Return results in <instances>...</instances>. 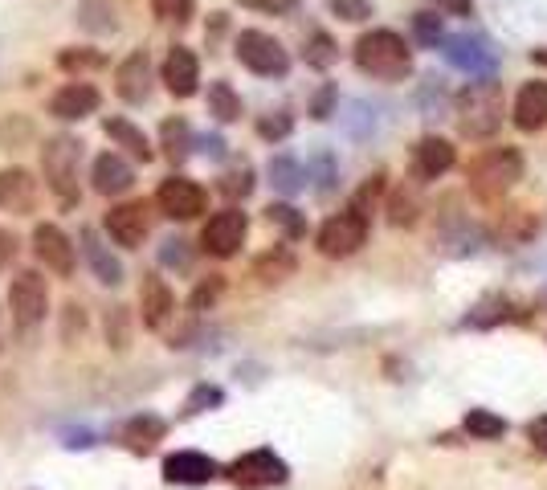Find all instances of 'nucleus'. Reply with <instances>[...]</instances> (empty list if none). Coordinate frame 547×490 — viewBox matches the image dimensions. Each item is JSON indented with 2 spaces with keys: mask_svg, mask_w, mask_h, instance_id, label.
I'll list each match as a JSON object with an SVG mask.
<instances>
[{
  "mask_svg": "<svg viewBox=\"0 0 547 490\" xmlns=\"http://www.w3.org/2000/svg\"><path fill=\"white\" fill-rule=\"evenodd\" d=\"M152 13H156L160 21L188 25V21H192V0H152Z\"/></svg>",
  "mask_w": 547,
  "mask_h": 490,
  "instance_id": "nucleus-40",
  "label": "nucleus"
},
{
  "mask_svg": "<svg viewBox=\"0 0 547 490\" xmlns=\"http://www.w3.org/2000/svg\"><path fill=\"white\" fill-rule=\"evenodd\" d=\"M78 160H82V143L74 135H58L41 147L45 180L58 192V201H66V205H78Z\"/></svg>",
  "mask_w": 547,
  "mask_h": 490,
  "instance_id": "nucleus-4",
  "label": "nucleus"
},
{
  "mask_svg": "<svg viewBox=\"0 0 547 490\" xmlns=\"http://www.w3.org/2000/svg\"><path fill=\"white\" fill-rule=\"evenodd\" d=\"M139 311H143V327L147 331H164V323L176 311V294L160 274H147L139 286Z\"/></svg>",
  "mask_w": 547,
  "mask_h": 490,
  "instance_id": "nucleus-14",
  "label": "nucleus"
},
{
  "mask_svg": "<svg viewBox=\"0 0 547 490\" xmlns=\"http://www.w3.org/2000/svg\"><path fill=\"white\" fill-rule=\"evenodd\" d=\"M315 168H319V192H331V184H335V160H331L327 152H319V156H315Z\"/></svg>",
  "mask_w": 547,
  "mask_h": 490,
  "instance_id": "nucleus-48",
  "label": "nucleus"
},
{
  "mask_svg": "<svg viewBox=\"0 0 547 490\" xmlns=\"http://www.w3.org/2000/svg\"><path fill=\"white\" fill-rule=\"evenodd\" d=\"M237 5L254 9V13H266V17H282V13H294V0H237Z\"/></svg>",
  "mask_w": 547,
  "mask_h": 490,
  "instance_id": "nucleus-46",
  "label": "nucleus"
},
{
  "mask_svg": "<svg viewBox=\"0 0 547 490\" xmlns=\"http://www.w3.org/2000/svg\"><path fill=\"white\" fill-rule=\"evenodd\" d=\"M164 86L176 94V98H192L196 86H201V62L188 45H172L168 58H164Z\"/></svg>",
  "mask_w": 547,
  "mask_h": 490,
  "instance_id": "nucleus-15",
  "label": "nucleus"
},
{
  "mask_svg": "<svg viewBox=\"0 0 547 490\" xmlns=\"http://www.w3.org/2000/svg\"><path fill=\"white\" fill-rule=\"evenodd\" d=\"M364 241H368V217L356 213V209H347V213H335L331 221H323L319 254L323 258H352Z\"/></svg>",
  "mask_w": 547,
  "mask_h": 490,
  "instance_id": "nucleus-7",
  "label": "nucleus"
},
{
  "mask_svg": "<svg viewBox=\"0 0 547 490\" xmlns=\"http://www.w3.org/2000/svg\"><path fill=\"white\" fill-rule=\"evenodd\" d=\"M531 58H535L539 66H547V49H535V54H531Z\"/></svg>",
  "mask_w": 547,
  "mask_h": 490,
  "instance_id": "nucleus-54",
  "label": "nucleus"
},
{
  "mask_svg": "<svg viewBox=\"0 0 547 490\" xmlns=\"http://www.w3.org/2000/svg\"><path fill=\"white\" fill-rule=\"evenodd\" d=\"M458 131L466 139H490L494 131L503 127V86L494 78H482V82H470L462 94H458Z\"/></svg>",
  "mask_w": 547,
  "mask_h": 490,
  "instance_id": "nucleus-1",
  "label": "nucleus"
},
{
  "mask_svg": "<svg viewBox=\"0 0 547 490\" xmlns=\"http://www.w3.org/2000/svg\"><path fill=\"white\" fill-rule=\"evenodd\" d=\"M82 29H90V33H111L115 29V17L107 9V0H86V5H82Z\"/></svg>",
  "mask_w": 547,
  "mask_h": 490,
  "instance_id": "nucleus-35",
  "label": "nucleus"
},
{
  "mask_svg": "<svg viewBox=\"0 0 547 490\" xmlns=\"http://www.w3.org/2000/svg\"><path fill=\"white\" fill-rule=\"evenodd\" d=\"M417 217H421L417 196L405 192V188H396V192L388 196V221H392L396 229H409V225H417Z\"/></svg>",
  "mask_w": 547,
  "mask_h": 490,
  "instance_id": "nucleus-30",
  "label": "nucleus"
},
{
  "mask_svg": "<svg viewBox=\"0 0 547 490\" xmlns=\"http://www.w3.org/2000/svg\"><path fill=\"white\" fill-rule=\"evenodd\" d=\"M441 58L450 66H458V70H466V74H474V78L494 74V49L478 37H466V33L462 37H441Z\"/></svg>",
  "mask_w": 547,
  "mask_h": 490,
  "instance_id": "nucleus-11",
  "label": "nucleus"
},
{
  "mask_svg": "<svg viewBox=\"0 0 547 490\" xmlns=\"http://www.w3.org/2000/svg\"><path fill=\"white\" fill-rule=\"evenodd\" d=\"M17 250H21V245H17V237H13L9 229H0V270H5V266H13Z\"/></svg>",
  "mask_w": 547,
  "mask_h": 490,
  "instance_id": "nucleus-49",
  "label": "nucleus"
},
{
  "mask_svg": "<svg viewBox=\"0 0 547 490\" xmlns=\"http://www.w3.org/2000/svg\"><path fill=\"white\" fill-rule=\"evenodd\" d=\"M192 143H201V152H205L209 160H221V156H225V143H221L217 135H201V139H192Z\"/></svg>",
  "mask_w": 547,
  "mask_h": 490,
  "instance_id": "nucleus-51",
  "label": "nucleus"
},
{
  "mask_svg": "<svg viewBox=\"0 0 547 490\" xmlns=\"http://www.w3.org/2000/svg\"><path fill=\"white\" fill-rule=\"evenodd\" d=\"M107 339H111V348H127L131 343V311L127 307H111L107 311Z\"/></svg>",
  "mask_w": 547,
  "mask_h": 490,
  "instance_id": "nucleus-36",
  "label": "nucleus"
},
{
  "mask_svg": "<svg viewBox=\"0 0 547 490\" xmlns=\"http://www.w3.org/2000/svg\"><path fill=\"white\" fill-rule=\"evenodd\" d=\"M221 192H225V196H233V201H237V196H250V192H254V172H250V168H237V172H229V176L221 180Z\"/></svg>",
  "mask_w": 547,
  "mask_h": 490,
  "instance_id": "nucleus-42",
  "label": "nucleus"
},
{
  "mask_svg": "<svg viewBox=\"0 0 547 490\" xmlns=\"http://www.w3.org/2000/svg\"><path fill=\"white\" fill-rule=\"evenodd\" d=\"M160 139H164V152H168L172 160H184L188 147H192V131H188L184 119H168L164 131H160Z\"/></svg>",
  "mask_w": 547,
  "mask_h": 490,
  "instance_id": "nucleus-32",
  "label": "nucleus"
},
{
  "mask_svg": "<svg viewBox=\"0 0 547 490\" xmlns=\"http://www.w3.org/2000/svg\"><path fill=\"white\" fill-rule=\"evenodd\" d=\"M221 290H225V278H221V274H209V278H205L201 286L192 290L188 307H192V311H209V307H213V303L221 299Z\"/></svg>",
  "mask_w": 547,
  "mask_h": 490,
  "instance_id": "nucleus-39",
  "label": "nucleus"
},
{
  "mask_svg": "<svg viewBox=\"0 0 547 490\" xmlns=\"http://www.w3.org/2000/svg\"><path fill=\"white\" fill-rule=\"evenodd\" d=\"M115 90H119L123 103H131V107L147 103V94H152V62H147L143 49H135V54L119 66V74H115Z\"/></svg>",
  "mask_w": 547,
  "mask_h": 490,
  "instance_id": "nucleus-17",
  "label": "nucleus"
},
{
  "mask_svg": "<svg viewBox=\"0 0 547 490\" xmlns=\"http://www.w3.org/2000/svg\"><path fill=\"white\" fill-rule=\"evenodd\" d=\"M9 311H13V327L17 331H29L45 319L49 311V290H45V278L33 274V270H21L13 282H9Z\"/></svg>",
  "mask_w": 547,
  "mask_h": 490,
  "instance_id": "nucleus-6",
  "label": "nucleus"
},
{
  "mask_svg": "<svg viewBox=\"0 0 547 490\" xmlns=\"http://www.w3.org/2000/svg\"><path fill=\"white\" fill-rule=\"evenodd\" d=\"M294 254L286 250V245H274L270 254H262L258 262H254V278L258 282H266V286H278V282H286L290 274H294Z\"/></svg>",
  "mask_w": 547,
  "mask_h": 490,
  "instance_id": "nucleus-26",
  "label": "nucleus"
},
{
  "mask_svg": "<svg viewBox=\"0 0 547 490\" xmlns=\"http://www.w3.org/2000/svg\"><path fill=\"white\" fill-rule=\"evenodd\" d=\"M266 172H270V184H274V188H278L282 196H294V192H303V188H307V180H311V176H307V168L298 164L294 156H274Z\"/></svg>",
  "mask_w": 547,
  "mask_h": 490,
  "instance_id": "nucleus-25",
  "label": "nucleus"
},
{
  "mask_svg": "<svg viewBox=\"0 0 547 490\" xmlns=\"http://www.w3.org/2000/svg\"><path fill=\"white\" fill-rule=\"evenodd\" d=\"M107 135L119 143V147H127V152L135 156V160H152V143H147V135L135 127V123H127V119H107Z\"/></svg>",
  "mask_w": 547,
  "mask_h": 490,
  "instance_id": "nucleus-27",
  "label": "nucleus"
},
{
  "mask_svg": "<svg viewBox=\"0 0 547 490\" xmlns=\"http://www.w3.org/2000/svg\"><path fill=\"white\" fill-rule=\"evenodd\" d=\"M286 462L274 454V450H250L241 454L233 466H229V478L245 490H266V486H282L286 482Z\"/></svg>",
  "mask_w": 547,
  "mask_h": 490,
  "instance_id": "nucleus-9",
  "label": "nucleus"
},
{
  "mask_svg": "<svg viewBox=\"0 0 547 490\" xmlns=\"http://www.w3.org/2000/svg\"><path fill=\"white\" fill-rule=\"evenodd\" d=\"M343 127H347V135H356V139H364V135H368V131L376 127V115H372V107H368V103H347Z\"/></svg>",
  "mask_w": 547,
  "mask_h": 490,
  "instance_id": "nucleus-38",
  "label": "nucleus"
},
{
  "mask_svg": "<svg viewBox=\"0 0 547 490\" xmlns=\"http://www.w3.org/2000/svg\"><path fill=\"white\" fill-rule=\"evenodd\" d=\"M413 29H417V41H421V45H437V41H441V17H437V13H417V17H413Z\"/></svg>",
  "mask_w": 547,
  "mask_h": 490,
  "instance_id": "nucleus-44",
  "label": "nucleus"
},
{
  "mask_svg": "<svg viewBox=\"0 0 547 490\" xmlns=\"http://www.w3.org/2000/svg\"><path fill=\"white\" fill-rule=\"evenodd\" d=\"M164 433H168V421L164 417H156V413H139V417H131L123 429H119V441L127 450H135V454H147L156 446V441H164Z\"/></svg>",
  "mask_w": 547,
  "mask_h": 490,
  "instance_id": "nucleus-22",
  "label": "nucleus"
},
{
  "mask_svg": "<svg viewBox=\"0 0 547 490\" xmlns=\"http://www.w3.org/2000/svg\"><path fill=\"white\" fill-rule=\"evenodd\" d=\"M209 115L221 119V123L241 119V98H237V90L229 82H213L209 86Z\"/></svg>",
  "mask_w": 547,
  "mask_h": 490,
  "instance_id": "nucleus-29",
  "label": "nucleus"
},
{
  "mask_svg": "<svg viewBox=\"0 0 547 490\" xmlns=\"http://www.w3.org/2000/svg\"><path fill=\"white\" fill-rule=\"evenodd\" d=\"M356 66L380 82H401L413 70V54L401 33L392 29H372L356 41Z\"/></svg>",
  "mask_w": 547,
  "mask_h": 490,
  "instance_id": "nucleus-2",
  "label": "nucleus"
},
{
  "mask_svg": "<svg viewBox=\"0 0 547 490\" xmlns=\"http://www.w3.org/2000/svg\"><path fill=\"white\" fill-rule=\"evenodd\" d=\"M454 168V143L441 135H425L413 147V176L417 180H441L445 172Z\"/></svg>",
  "mask_w": 547,
  "mask_h": 490,
  "instance_id": "nucleus-16",
  "label": "nucleus"
},
{
  "mask_svg": "<svg viewBox=\"0 0 547 490\" xmlns=\"http://www.w3.org/2000/svg\"><path fill=\"white\" fill-rule=\"evenodd\" d=\"M290 127H294V119H290L286 111H274V115L258 119V135H262V139H286Z\"/></svg>",
  "mask_w": 547,
  "mask_h": 490,
  "instance_id": "nucleus-43",
  "label": "nucleus"
},
{
  "mask_svg": "<svg viewBox=\"0 0 547 490\" xmlns=\"http://www.w3.org/2000/svg\"><path fill=\"white\" fill-rule=\"evenodd\" d=\"M466 433H470V437H482V441H494V437L507 433V421L494 417L490 409H470V413H466Z\"/></svg>",
  "mask_w": 547,
  "mask_h": 490,
  "instance_id": "nucleus-31",
  "label": "nucleus"
},
{
  "mask_svg": "<svg viewBox=\"0 0 547 490\" xmlns=\"http://www.w3.org/2000/svg\"><path fill=\"white\" fill-rule=\"evenodd\" d=\"M237 58L245 70H254L262 78H282L290 70V54L282 49V41L262 33V29H245L237 37Z\"/></svg>",
  "mask_w": 547,
  "mask_h": 490,
  "instance_id": "nucleus-5",
  "label": "nucleus"
},
{
  "mask_svg": "<svg viewBox=\"0 0 547 490\" xmlns=\"http://www.w3.org/2000/svg\"><path fill=\"white\" fill-rule=\"evenodd\" d=\"M213 405H221V388H209V384H201L188 397V405H184V413H205V409H213Z\"/></svg>",
  "mask_w": 547,
  "mask_h": 490,
  "instance_id": "nucleus-45",
  "label": "nucleus"
},
{
  "mask_svg": "<svg viewBox=\"0 0 547 490\" xmlns=\"http://www.w3.org/2000/svg\"><path fill=\"white\" fill-rule=\"evenodd\" d=\"M49 111H54L58 119H86L98 111V90L90 82H66L54 98H49Z\"/></svg>",
  "mask_w": 547,
  "mask_h": 490,
  "instance_id": "nucleus-21",
  "label": "nucleus"
},
{
  "mask_svg": "<svg viewBox=\"0 0 547 490\" xmlns=\"http://www.w3.org/2000/svg\"><path fill=\"white\" fill-rule=\"evenodd\" d=\"M245 233H250V221H245L241 209H221L205 221V233H201V245L205 254L213 258H233L241 245H245Z\"/></svg>",
  "mask_w": 547,
  "mask_h": 490,
  "instance_id": "nucleus-10",
  "label": "nucleus"
},
{
  "mask_svg": "<svg viewBox=\"0 0 547 490\" xmlns=\"http://www.w3.org/2000/svg\"><path fill=\"white\" fill-rule=\"evenodd\" d=\"M527 437H531V446H535L539 454H547V417H535V421L527 425Z\"/></svg>",
  "mask_w": 547,
  "mask_h": 490,
  "instance_id": "nucleus-50",
  "label": "nucleus"
},
{
  "mask_svg": "<svg viewBox=\"0 0 547 490\" xmlns=\"http://www.w3.org/2000/svg\"><path fill=\"white\" fill-rule=\"evenodd\" d=\"M523 180V156L515 147H490L470 164V188L478 192V201L494 205Z\"/></svg>",
  "mask_w": 547,
  "mask_h": 490,
  "instance_id": "nucleus-3",
  "label": "nucleus"
},
{
  "mask_svg": "<svg viewBox=\"0 0 547 490\" xmlns=\"http://www.w3.org/2000/svg\"><path fill=\"white\" fill-rule=\"evenodd\" d=\"M103 62H107L103 49H62V54H58L62 70H98Z\"/></svg>",
  "mask_w": 547,
  "mask_h": 490,
  "instance_id": "nucleus-37",
  "label": "nucleus"
},
{
  "mask_svg": "<svg viewBox=\"0 0 547 490\" xmlns=\"http://www.w3.org/2000/svg\"><path fill=\"white\" fill-rule=\"evenodd\" d=\"M303 58H307V66L327 70V66L339 58V49H335V41H331L327 33H311V37H307V45H303Z\"/></svg>",
  "mask_w": 547,
  "mask_h": 490,
  "instance_id": "nucleus-33",
  "label": "nucleus"
},
{
  "mask_svg": "<svg viewBox=\"0 0 547 490\" xmlns=\"http://www.w3.org/2000/svg\"><path fill=\"white\" fill-rule=\"evenodd\" d=\"M266 221L270 225H278L290 241H298V237H303L307 233V221H303V213H298V209H290V205H270L266 209Z\"/></svg>",
  "mask_w": 547,
  "mask_h": 490,
  "instance_id": "nucleus-34",
  "label": "nucleus"
},
{
  "mask_svg": "<svg viewBox=\"0 0 547 490\" xmlns=\"http://www.w3.org/2000/svg\"><path fill=\"white\" fill-rule=\"evenodd\" d=\"M331 98H335V90H331V86L315 98V119H327V115H331Z\"/></svg>",
  "mask_w": 547,
  "mask_h": 490,
  "instance_id": "nucleus-52",
  "label": "nucleus"
},
{
  "mask_svg": "<svg viewBox=\"0 0 547 490\" xmlns=\"http://www.w3.org/2000/svg\"><path fill=\"white\" fill-rule=\"evenodd\" d=\"M535 233H539V217H535L531 209H507L503 221H499V237L511 241V245H523V241H531Z\"/></svg>",
  "mask_w": 547,
  "mask_h": 490,
  "instance_id": "nucleus-28",
  "label": "nucleus"
},
{
  "mask_svg": "<svg viewBox=\"0 0 547 490\" xmlns=\"http://www.w3.org/2000/svg\"><path fill=\"white\" fill-rule=\"evenodd\" d=\"M90 180H94V192H103V196H123L131 184H135V172L123 156L115 152H103L94 164H90Z\"/></svg>",
  "mask_w": 547,
  "mask_h": 490,
  "instance_id": "nucleus-20",
  "label": "nucleus"
},
{
  "mask_svg": "<svg viewBox=\"0 0 547 490\" xmlns=\"http://www.w3.org/2000/svg\"><path fill=\"white\" fill-rule=\"evenodd\" d=\"M107 233L127 245V250H139V245L147 241V233H152V213H147V205L131 201V205H115L107 213Z\"/></svg>",
  "mask_w": 547,
  "mask_h": 490,
  "instance_id": "nucleus-13",
  "label": "nucleus"
},
{
  "mask_svg": "<svg viewBox=\"0 0 547 490\" xmlns=\"http://www.w3.org/2000/svg\"><path fill=\"white\" fill-rule=\"evenodd\" d=\"M33 205H37L33 176L25 168H5V172H0V213L25 217V213H33Z\"/></svg>",
  "mask_w": 547,
  "mask_h": 490,
  "instance_id": "nucleus-19",
  "label": "nucleus"
},
{
  "mask_svg": "<svg viewBox=\"0 0 547 490\" xmlns=\"http://www.w3.org/2000/svg\"><path fill=\"white\" fill-rule=\"evenodd\" d=\"M82 250H86V266L94 270V278L103 282V286H119V282H123V266H119V258L107 250L103 241L94 237V229L82 233Z\"/></svg>",
  "mask_w": 547,
  "mask_h": 490,
  "instance_id": "nucleus-24",
  "label": "nucleus"
},
{
  "mask_svg": "<svg viewBox=\"0 0 547 490\" xmlns=\"http://www.w3.org/2000/svg\"><path fill=\"white\" fill-rule=\"evenodd\" d=\"M156 205H160V213L172 217V221H192V217L205 213L209 196H205L201 184L188 180V176H168V180L156 188Z\"/></svg>",
  "mask_w": 547,
  "mask_h": 490,
  "instance_id": "nucleus-8",
  "label": "nucleus"
},
{
  "mask_svg": "<svg viewBox=\"0 0 547 490\" xmlns=\"http://www.w3.org/2000/svg\"><path fill=\"white\" fill-rule=\"evenodd\" d=\"M547 123V82H527L515 98V127L539 131Z\"/></svg>",
  "mask_w": 547,
  "mask_h": 490,
  "instance_id": "nucleus-23",
  "label": "nucleus"
},
{
  "mask_svg": "<svg viewBox=\"0 0 547 490\" xmlns=\"http://www.w3.org/2000/svg\"><path fill=\"white\" fill-rule=\"evenodd\" d=\"M188 241H180V237H172V241H164V250H160V262L164 266H188V250H184Z\"/></svg>",
  "mask_w": 547,
  "mask_h": 490,
  "instance_id": "nucleus-47",
  "label": "nucleus"
},
{
  "mask_svg": "<svg viewBox=\"0 0 547 490\" xmlns=\"http://www.w3.org/2000/svg\"><path fill=\"white\" fill-rule=\"evenodd\" d=\"M437 9H450V13H458V17H470V0H437Z\"/></svg>",
  "mask_w": 547,
  "mask_h": 490,
  "instance_id": "nucleus-53",
  "label": "nucleus"
},
{
  "mask_svg": "<svg viewBox=\"0 0 547 490\" xmlns=\"http://www.w3.org/2000/svg\"><path fill=\"white\" fill-rule=\"evenodd\" d=\"M164 478L172 486H205L217 478V462L196 454V450H180V454L164 458Z\"/></svg>",
  "mask_w": 547,
  "mask_h": 490,
  "instance_id": "nucleus-18",
  "label": "nucleus"
},
{
  "mask_svg": "<svg viewBox=\"0 0 547 490\" xmlns=\"http://www.w3.org/2000/svg\"><path fill=\"white\" fill-rule=\"evenodd\" d=\"M33 250H37V258H41L49 270L62 274V278H70L74 266H78L74 241H70L66 229H58V225H37V233H33Z\"/></svg>",
  "mask_w": 547,
  "mask_h": 490,
  "instance_id": "nucleus-12",
  "label": "nucleus"
},
{
  "mask_svg": "<svg viewBox=\"0 0 547 490\" xmlns=\"http://www.w3.org/2000/svg\"><path fill=\"white\" fill-rule=\"evenodd\" d=\"M331 13H335L339 21H352V25H360V21H368V17H372V5H368V0H331Z\"/></svg>",
  "mask_w": 547,
  "mask_h": 490,
  "instance_id": "nucleus-41",
  "label": "nucleus"
}]
</instances>
